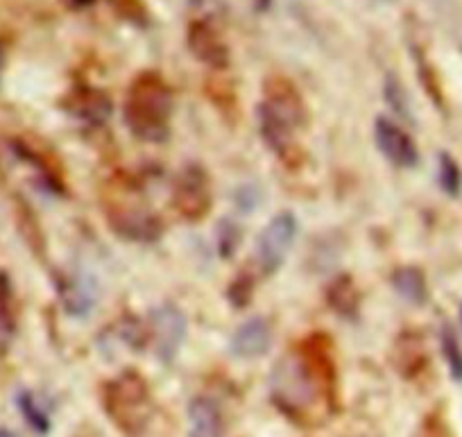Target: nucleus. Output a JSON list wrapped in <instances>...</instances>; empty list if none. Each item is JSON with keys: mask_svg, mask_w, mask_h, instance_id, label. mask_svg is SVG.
Instances as JSON below:
<instances>
[{"mask_svg": "<svg viewBox=\"0 0 462 437\" xmlns=\"http://www.w3.org/2000/svg\"><path fill=\"white\" fill-rule=\"evenodd\" d=\"M261 134L274 153L283 154L292 143V134L304 120L300 93L288 79L273 78L265 82V98L259 109Z\"/></svg>", "mask_w": 462, "mask_h": 437, "instance_id": "3", "label": "nucleus"}, {"mask_svg": "<svg viewBox=\"0 0 462 437\" xmlns=\"http://www.w3.org/2000/svg\"><path fill=\"white\" fill-rule=\"evenodd\" d=\"M189 46L199 61L213 66V69H225L229 64V51L208 21H195L190 25Z\"/></svg>", "mask_w": 462, "mask_h": 437, "instance_id": "10", "label": "nucleus"}, {"mask_svg": "<svg viewBox=\"0 0 462 437\" xmlns=\"http://www.w3.org/2000/svg\"><path fill=\"white\" fill-rule=\"evenodd\" d=\"M64 302H66V311L78 318L82 315H88L93 311L97 302V285L91 276L87 274H78L75 279L69 281L64 290Z\"/></svg>", "mask_w": 462, "mask_h": 437, "instance_id": "13", "label": "nucleus"}, {"mask_svg": "<svg viewBox=\"0 0 462 437\" xmlns=\"http://www.w3.org/2000/svg\"><path fill=\"white\" fill-rule=\"evenodd\" d=\"M439 340H442V354L448 365V372H451V377L456 381H462V347L457 345V338L453 333V329L444 327Z\"/></svg>", "mask_w": 462, "mask_h": 437, "instance_id": "17", "label": "nucleus"}, {"mask_svg": "<svg viewBox=\"0 0 462 437\" xmlns=\"http://www.w3.org/2000/svg\"><path fill=\"white\" fill-rule=\"evenodd\" d=\"M254 5H256V10H259V12H265V10H270L273 0H254Z\"/></svg>", "mask_w": 462, "mask_h": 437, "instance_id": "21", "label": "nucleus"}, {"mask_svg": "<svg viewBox=\"0 0 462 437\" xmlns=\"http://www.w3.org/2000/svg\"><path fill=\"white\" fill-rule=\"evenodd\" d=\"M3 61H5V55H3V48H0V69H3Z\"/></svg>", "mask_w": 462, "mask_h": 437, "instance_id": "23", "label": "nucleus"}, {"mask_svg": "<svg viewBox=\"0 0 462 437\" xmlns=\"http://www.w3.org/2000/svg\"><path fill=\"white\" fill-rule=\"evenodd\" d=\"M439 181H442V189L451 195H456L460 189V172L448 154H442L439 159Z\"/></svg>", "mask_w": 462, "mask_h": 437, "instance_id": "19", "label": "nucleus"}, {"mask_svg": "<svg viewBox=\"0 0 462 437\" xmlns=\"http://www.w3.org/2000/svg\"><path fill=\"white\" fill-rule=\"evenodd\" d=\"M417 437H448V432L442 423L435 422V419H429V422L420 428Z\"/></svg>", "mask_w": 462, "mask_h": 437, "instance_id": "20", "label": "nucleus"}, {"mask_svg": "<svg viewBox=\"0 0 462 437\" xmlns=\"http://www.w3.org/2000/svg\"><path fill=\"white\" fill-rule=\"evenodd\" d=\"M273 329L265 318H252L236 329L231 338V351L238 358H259L270 349Z\"/></svg>", "mask_w": 462, "mask_h": 437, "instance_id": "11", "label": "nucleus"}, {"mask_svg": "<svg viewBox=\"0 0 462 437\" xmlns=\"http://www.w3.org/2000/svg\"><path fill=\"white\" fill-rule=\"evenodd\" d=\"M93 3H96V0H69V5L73 7H88L93 5Z\"/></svg>", "mask_w": 462, "mask_h": 437, "instance_id": "22", "label": "nucleus"}, {"mask_svg": "<svg viewBox=\"0 0 462 437\" xmlns=\"http://www.w3.org/2000/svg\"><path fill=\"white\" fill-rule=\"evenodd\" d=\"M102 404H105L106 413L114 419L116 426L130 437H139L148 426L150 414H152L148 386L134 372L121 374L116 381L106 383Z\"/></svg>", "mask_w": 462, "mask_h": 437, "instance_id": "4", "label": "nucleus"}, {"mask_svg": "<svg viewBox=\"0 0 462 437\" xmlns=\"http://www.w3.org/2000/svg\"><path fill=\"white\" fill-rule=\"evenodd\" d=\"M175 207L180 209L181 216L189 220H199L207 216L211 207V189L208 180L198 166H190L177 177L175 181Z\"/></svg>", "mask_w": 462, "mask_h": 437, "instance_id": "6", "label": "nucleus"}, {"mask_svg": "<svg viewBox=\"0 0 462 437\" xmlns=\"http://www.w3.org/2000/svg\"><path fill=\"white\" fill-rule=\"evenodd\" d=\"M16 327V306H14V293H12V284L7 274L0 272V331L12 333Z\"/></svg>", "mask_w": 462, "mask_h": 437, "instance_id": "16", "label": "nucleus"}, {"mask_svg": "<svg viewBox=\"0 0 462 437\" xmlns=\"http://www.w3.org/2000/svg\"><path fill=\"white\" fill-rule=\"evenodd\" d=\"M109 222L116 234L132 240H154L162 234V222L141 207H111Z\"/></svg>", "mask_w": 462, "mask_h": 437, "instance_id": "9", "label": "nucleus"}, {"mask_svg": "<svg viewBox=\"0 0 462 437\" xmlns=\"http://www.w3.org/2000/svg\"><path fill=\"white\" fill-rule=\"evenodd\" d=\"M19 405H21V413H23V417L28 419V423L34 428V431L48 432V428H51V419H48V414L39 408L32 395H28V392H25V395H21Z\"/></svg>", "mask_w": 462, "mask_h": 437, "instance_id": "18", "label": "nucleus"}, {"mask_svg": "<svg viewBox=\"0 0 462 437\" xmlns=\"http://www.w3.org/2000/svg\"><path fill=\"white\" fill-rule=\"evenodd\" d=\"M0 437H14V435H12V432H7V431H0Z\"/></svg>", "mask_w": 462, "mask_h": 437, "instance_id": "24", "label": "nucleus"}, {"mask_svg": "<svg viewBox=\"0 0 462 437\" xmlns=\"http://www.w3.org/2000/svg\"><path fill=\"white\" fill-rule=\"evenodd\" d=\"M172 114V93L159 75L143 73L134 79L125 102V120L132 132L150 143L168 136Z\"/></svg>", "mask_w": 462, "mask_h": 437, "instance_id": "1", "label": "nucleus"}, {"mask_svg": "<svg viewBox=\"0 0 462 437\" xmlns=\"http://www.w3.org/2000/svg\"><path fill=\"white\" fill-rule=\"evenodd\" d=\"M189 437H225L220 405L208 396H195L189 404Z\"/></svg>", "mask_w": 462, "mask_h": 437, "instance_id": "12", "label": "nucleus"}, {"mask_svg": "<svg viewBox=\"0 0 462 437\" xmlns=\"http://www.w3.org/2000/svg\"><path fill=\"white\" fill-rule=\"evenodd\" d=\"M393 284H394V288H397L399 293L406 297V300H411V302L424 300V295H426L424 276H421L417 270H412V267L399 270L397 274L393 276Z\"/></svg>", "mask_w": 462, "mask_h": 437, "instance_id": "15", "label": "nucleus"}, {"mask_svg": "<svg viewBox=\"0 0 462 437\" xmlns=\"http://www.w3.org/2000/svg\"><path fill=\"white\" fill-rule=\"evenodd\" d=\"M152 333L157 356L166 363H171L180 351L181 342L186 338V318L180 309L166 304L152 313Z\"/></svg>", "mask_w": 462, "mask_h": 437, "instance_id": "7", "label": "nucleus"}, {"mask_svg": "<svg viewBox=\"0 0 462 437\" xmlns=\"http://www.w3.org/2000/svg\"><path fill=\"white\" fill-rule=\"evenodd\" d=\"M297 236V222L292 213H279L270 220V225L261 231L256 243V261L265 274H273L282 267L283 258L291 252Z\"/></svg>", "mask_w": 462, "mask_h": 437, "instance_id": "5", "label": "nucleus"}, {"mask_svg": "<svg viewBox=\"0 0 462 437\" xmlns=\"http://www.w3.org/2000/svg\"><path fill=\"white\" fill-rule=\"evenodd\" d=\"M374 134H376V145H379L381 153H383L394 166H403V168L417 166V162H420L417 145L397 123H393V120L388 118H379L376 120Z\"/></svg>", "mask_w": 462, "mask_h": 437, "instance_id": "8", "label": "nucleus"}, {"mask_svg": "<svg viewBox=\"0 0 462 437\" xmlns=\"http://www.w3.org/2000/svg\"><path fill=\"white\" fill-rule=\"evenodd\" d=\"M324 367L309 356H283L273 372V395L291 414H309L324 399Z\"/></svg>", "mask_w": 462, "mask_h": 437, "instance_id": "2", "label": "nucleus"}, {"mask_svg": "<svg viewBox=\"0 0 462 437\" xmlns=\"http://www.w3.org/2000/svg\"><path fill=\"white\" fill-rule=\"evenodd\" d=\"M327 300L331 304V309L336 313L345 315V318H354L358 309V293H356V285L349 276H340L331 284L327 293Z\"/></svg>", "mask_w": 462, "mask_h": 437, "instance_id": "14", "label": "nucleus"}]
</instances>
